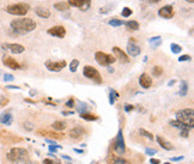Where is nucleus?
Returning a JSON list of instances; mask_svg holds the SVG:
<instances>
[{
  "label": "nucleus",
  "instance_id": "7ed1b4c3",
  "mask_svg": "<svg viewBox=\"0 0 194 164\" xmlns=\"http://www.w3.org/2000/svg\"><path fill=\"white\" fill-rule=\"evenodd\" d=\"M176 120L180 121L183 125H187L191 128H193V123H194V111L192 108H188V109H182L179 110L176 113Z\"/></svg>",
  "mask_w": 194,
  "mask_h": 164
},
{
  "label": "nucleus",
  "instance_id": "72a5a7b5",
  "mask_svg": "<svg viewBox=\"0 0 194 164\" xmlns=\"http://www.w3.org/2000/svg\"><path fill=\"white\" fill-rule=\"evenodd\" d=\"M78 66H79V61L77 60V59H73L71 64H70V71L71 72H76L77 69H78Z\"/></svg>",
  "mask_w": 194,
  "mask_h": 164
},
{
  "label": "nucleus",
  "instance_id": "680f3d73",
  "mask_svg": "<svg viewBox=\"0 0 194 164\" xmlns=\"http://www.w3.org/2000/svg\"><path fill=\"white\" fill-rule=\"evenodd\" d=\"M164 164H170V163H164Z\"/></svg>",
  "mask_w": 194,
  "mask_h": 164
},
{
  "label": "nucleus",
  "instance_id": "e433bc0d",
  "mask_svg": "<svg viewBox=\"0 0 194 164\" xmlns=\"http://www.w3.org/2000/svg\"><path fill=\"white\" fill-rule=\"evenodd\" d=\"M48 149H49V152H50V153H56V151L58 150H60L61 149V146H59V145H56V144H52V145H49V147H48Z\"/></svg>",
  "mask_w": 194,
  "mask_h": 164
},
{
  "label": "nucleus",
  "instance_id": "603ef678",
  "mask_svg": "<svg viewBox=\"0 0 194 164\" xmlns=\"http://www.w3.org/2000/svg\"><path fill=\"white\" fill-rule=\"evenodd\" d=\"M7 89H17V90H19V89H20V86H14V85H8V86H7Z\"/></svg>",
  "mask_w": 194,
  "mask_h": 164
},
{
  "label": "nucleus",
  "instance_id": "c756f323",
  "mask_svg": "<svg viewBox=\"0 0 194 164\" xmlns=\"http://www.w3.org/2000/svg\"><path fill=\"white\" fill-rule=\"evenodd\" d=\"M133 14V10L131 8V7H123L122 10H121V16L123 17V18H128V17H131Z\"/></svg>",
  "mask_w": 194,
  "mask_h": 164
},
{
  "label": "nucleus",
  "instance_id": "b1692460",
  "mask_svg": "<svg viewBox=\"0 0 194 164\" xmlns=\"http://www.w3.org/2000/svg\"><path fill=\"white\" fill-rule=\"evenodd\" d=\"M188 89H189V86H188V83L186 82V80H182V82H181V86H180V91H179V95L182 96V97L187 96Z\"/></svg>",
  "mask_w": 194,
  "mask_h": 164
},
{
  "label": "nucleus",
  "instance_id": "a18cd8bd",
  "mask_svg": "<svg viewBox=\"0 0 194 164\" xmlns=\"http://www.w3.org/2000/svg\"><path fill=\"white\" fill-rule=\"evenodd\" d=\"M134 109V107L132 105V104H125V111L126 113H129V111H132V110Z\"/></svg>",
  "mask_w": 194,
  "mask_h": 164
},
{
  "label": "nucleus",
  "instance_id": "a19ab883",
  "mask_svg": "<svg viewBox=\"0 0 194 164\" xmlns=\"http://www.w3.org/2000/svg\"><path fill=\"white\" fill-rule=\"evenodd\" d=\"M162 0H141V3H144V4H147V5H154V4H157V3H160Z\"/></svg>",
  "mask_w": 194,
  "mask_h": 164
},
{
  "label": "nucleus",
  "instance_id": "58836bf2",
  "mask_svg": "<svg viewBox=\"0 0 194 164\" xmlns=\"http://www.w3.org/2000/svg\"><path fill=\"white\" fill-rule=\"evenodd\" d=\"M4 80L5 82H13L14 77L12 74H10V73H6V74H4Z\"/></svg>",
  "mask_w": 194,
  "mask_h": 164
},
{
  "label": "nucleus",
  "instance_id": "2f4dec72",
  "mask_svg": "<svg viewBox=\"0 0 194 164\" xmlns=\"http://www.w3.org/2000/svg\"><path fill=\"white\" fill-rule=\"evenodd\" d=\"M170 50H171L173 54H180L181 50H182V47L177 43H171L170 44Z\"/></svg>",
  "mask_w": 194,
  "mask_h": 164
},
{
  "label": "nucleus",
  "instance_id": "4be33fe9",
  "mask_svg": "<svg viewBox=\"0 0 194 164\" xmlns=\"http://www.w3.org/2000/svg\"><path fill=\"white\" fill-rule=\"evenodd\" d=\"M54 8L58 10V11H60V12H65V11H67L70 8V5L67 3H65V1H59V3H55L54 4Z\"/></svg>",
  "mask_w": 194,
  "mask_h": 164
},
{
  "label": "nucleus",
  "instance_id": "052dcab7",
  "mask_svg": "<svg viewBox=\"0 0 194 164\" xmlns=\"http://www.w3.org/2000/svg\"><path fill=\"white\" fill-rule=\"evenodd\" d=\"M35 94H36V91H34V90H31V91H30V95H31V96H34Z\"/></svg>",
  "mask_w": 194,
  "mask_h": 164
},
{
  "label": "nucleus",
  "instance_id": "8fccbe9b",
  "mask_svg": "<svg viewBox=\"0 0 194 164\" xmlns=\"http://www.w3.org/2000/svg\"><path fill=\"white\" fill-rule=\"evenodd\" d=\"M107 12H108L107 7H101L100 8V13H107Z\"/></svg>",
  "mask_w": 194,
  "mask_h": 164
},
{
  "label": "nucleus",
  "instance_id": "37998d69",
  "mask_svg": "<svg viewBox=\"0 0 194 164\" xmlns=\"http://www.w3.org/2000/svg\"><path fill=\"white\" fill-rule=\"evenodd\" d=\"M65 105H66L67 108H73L74 107V100L73 98H70V100L65 103Z\"/></svg>",
  "mask_w": 194,
  "mask_h": 164
},
{
  "label": "nucleus",
  "instance_id": "20e7f679",
  "mask_svg": "<svg viewBox=\"0 0 194 164\" xmlns=\"http://www.w3.org/2000/svg\"><path fill=\"white\" fill-rule=\"evenodd\" d=\"M30 6L25 3H18V4H11L5 7V11L7 13L13 14V16H25L29 12Z\"/></svg>",
  "mask_w": 194,
  "mask_h": 164
},
{
  "label": "nucleus",
  "instance_id": "49530a36",
  "mask_svg": "<svg viewBox=\"0 0 194 164\" xmlns=\"http://www.w3.org/2000/svg\"><path fill=\"white\" fill-rule=\"evenodd\" d=\"M13 164H37V163H34V162H31V161L27 159V161H23V162H17V163H13Z\"/></svg>",
  "mask_w": 194,
  "mask_h": 164
},
{
  "label": "nucleus",
  "instance_id": "6e6d98bb",
  "mask_svg": "<svg viewBox=\"0 0 194 164\" xmlns=\"http://www.w3.org/2000/svg\"><path fill=\"white\" fill-rule=\"evenodd\" d=\"M107 67H108V72H109V73L114 72V69H113V67H109V66H107Z\"/></svg>",
  "mask_w": 194,
  "mask_h": 164
},
{
  "label": "nucleus",
  "instance_id": "4d7b16f0",
  "mask_svg": "<svg viewBox=\"0 0 194 164\" xmlns=\"http://www.w3.org/2000/svg\"><path fill=\"white\" fill-rule=\"evenodd\" d=\"M74 151H76L77 153H84V152H83V150H79V149H74Z\"/></svg>",
  "mask_w": 194,
  "mask_h": 164
},
{
  "label": "nucleus",
  "instance_id": "423d86ee",
  "mask_svg": "<svg viewBox=\"0 0 194 164\" xmlns=\"http://www.w3.org/2000/svg\"><path fill=\"white\" fill-rule=\"evenodd\" d=\"M95 60L97 61L98 65L107 67V66H110L112 64L116 61V58L114 55L107 54L104 52H96L95 53Z\"/></svg>",
  "mask_w": 194,
  "mask_h": 164
},
{
  "label": "nucleus",
  "instance_id": "aec40b11",
  "mask_svg": "<svg viewBox=\"0 0 194 164\" xmlns=\"http://www.w3.org/2000/svg\"><path fill=\"white\" fill-rule=\"evenodd\" d=\"M123 25L127 28V30H129V31H137V30H139V28H140V25H139V22L137 21H127L123 23Z\"/></svg>",
  "mask_w": 194,
  "mask_h": 164
},
{
  "label": "nucleus",
  "instance_id": "f257e3e1",
  "mask_svg": "<svg viewBox=\"0 0 194 164\" xmlns=\"http://www.w3.org/2000/svg\"><path fill=\"white\" fill-rule=\"evenodd\" d=\"M10 27L16 35H27L36 29V22L31 18H18L11 21Z\"/></svg>",
  "mask_w": 194,
  "mask_h": 164
},
{
  "label": "nucleus",
  "instance_id": "39448f33",
  "mask_svg": "<svg viewBox=\"0 0 194 164\" xmlns=\"http://www.w3.org/2000/svg\"><path fill=\"white\" fill-rule=\"evenodd\" d=\"M83 74H84L85 78L92 80V82H95L96 84H102V82H103V79H102V77H101V73L95 69V67H92V66H89V65L84 66V69H83Z\"/></svg>",
  "mask_w": 194,
  "mask_h": 164
},
{
  "label": "nucleus",
  "instance_id": "1a4fd4ad",
  "mask_svg": "<svg viewBox=\"0 0 194 164\" xmlns=\"http://www.w3.org/2000/svg\"><path fill=\"white\" fill-rule=\"evenodd\" d=\"M140 53H141V48L137 44L134 37H131L127 43V55L128 56H132V58H135V56L140 55Z\"/></svg>",
  "mask_w": 194,
  "mask_h": 164
},
{
  "label": "nucleus",
  "instance_id": "f3484780",
  "mask_svg": "<svg viewBox=\"0 0 194 164\" xmlns=\"http://www.w3.org/2000/svg\"><path fill=\"white\" fill-rule=\"evenodd\" d=\"M35 13L37 14L40 18H43V19H48L50 17V11L48 10L47 7H36L35 8Z\"/></svg>",
  "mask_w": 194,
  "mask_h": 164
},
{
  "label": "nucleus",
  "instance_id": "a878e982",
  "mask_svg": "<svg viewBox=\"0 0 194 164\" xmlns=\"http://www.w3.org/2000/svg\"><path fill=\"white\" fill-rule=\"evenodd\" d=\"M179 130H180V136L182 138L189 137V131H191V127H189V126H187V125H182Z\"/></svg>",
  "mask_w": 194,
  "mask_h": 164
},
{
  "label": "nucleus",
  "instance_id": "13d9d810",
  "mask_svg": "<svg viewBox=\"0 0 194 164\" xmlns=\"http://www.w3.org/2000/svg\"><path fill=\"white\" fill-rule=\"evenodd\" d=\"M183 1H186V3H189V4H193L194 0H183Z\"/></svg>",
  "mask_w": 194,
  "mask_h": 164
},
{
  "label": "nucleus",
  "instance_id": "5fc2aeb1",
  "mask_svg": "<svg viewBox=\"0 0 194 164\" xmlns=\"http://www.w3.org/2000/svg\"><path fill=\"white\" fill-rule=\"evenodd\" d=\"M46 141H47L49 145H52V144H55V141H53V140H49V139H46Z\"/></svg>",
  "mask_w": 194,
  "mask_h": 164
},
{
  "label": "nucleus",
  "instance_id": "de8ad7c7",
  "mask_svg": "<svg viewBox=\"0 0 194 164\" xmlns=\"http://www.w3.org/2000/svg\"><path fill=\"white\" fill-rule=\"evenodd\" d=\"M171 162H179V161H183V156H180V157H173L170 158Z\"/></svg>",
  "mask_w": 194,
  "mask_h": 164
},
{
  "label": "nucleus",
  "instance_id": "c03bdc74",
  "mask_svg": "<svg viewBox=\"0 0 194 164\" xmlns=\"http://www.w3.org/2000/svg\"><path fill=\"white\" fill-rule=\"evenodd\" d=\"M23 127H24L27 131H33L34 130V125L31 122H25L24 125H23Z\"/></svg>",
  "mask_w": 194,
  "mask_h": 164
},
{
  "label": "nucleus",
  "instance_id": "0eeeda50",
  "mask_svg": "<svg viewBox=\"0 0 194 164\" xmlns=\"http://www.w3.org/2000/svg\"><path fill=\"white\" fill-rule=\"evenodd\" d=\"M114 150L118 155L122 156L126 151V145H125V139H123V136H122V131H119L118 132V136L114 140Z\"/></svg>",
  "mask_w": 194,
  "mask_h": 164
},
{
  "label": "nucleus",
  "instance_id": "dca6fc26",
  "mask_svg": "<svg viewBox=\"0 0 194 164\" xmlns=\"http://www.w3.org/2000/svg\"><path fill=\"white\" fill-rule=\"evenodd\" d=\"M84 133H85L84 128H81V127L78 126V127H74L72 130H70V132H68V137L72 138V139H79V138H81L84 136Z\"/></svg>",
  "mask_w": 194,
  "mask_h": 164
},
{
  "label": "nucleus",
  "instance_id": "ea45409f",
  "mask_svg": "<svg viewBox=\"0 0 194 164\" xmlns=\"http://www.w3.org/2000/svg\"><path fill=\"white\" fill-rule=\"evenodd\" d=\"M43 164H60V162L58 159H45L43 161Z\"/></svg>",
  "mask_w": 194,
  "mask_h": 164
},
{
  "label": "nucleus",
  "instance_id": "4468645a",
  "mask_svg": "<svg viewBox=\"0 0 194 164\" xmlns=\"http://www.w3.org/2000/svg\"><path fill=\"white\" fill-rule=\"evenodd\" d=\"M3 64H4L6 67H8V69H22L20 65H19V62H17L13 58H11V56H4V58H3Z\"/></svg>",
  "mask_w": 194,
  "mask_h": 164
},
{
  "label": "nucleus",
  "instance_id": "cd10ccee",
  "mask_svg": "<svg viewBox=\"0 0 194 164\" xmlns=\"http://www.w3.org/2000/svg\"><path fill=\"white\" fill-rule=\"evenodd\" d=\"M119 97H120L119 92H116L115 90L112 89L110 91H109V103H110L112 105L115 103V100H116V98H119Z\"/></svg>",
  "mask_w": 194,
  "mask_h": 164
},
{
  "label": "nucleus",
  "instance_id": "2eb2a0df",
  "mask_svg": "<svg viewBox=\"0 0 194 164\" xmlns=\"http://www.w3.org/2000/svg\"><path fill=\"white\" fill-rule=\"evenodd\" d=\"M139 84L143 89H150L152 86V79L147 73H141L139 77Z\"/></svg>",
  "mask_w": 194,
  "mask_h": 164
},
{
  "label": "nucleus",
  "instance_id": "09e8293b",
  "mask_svg": "<svg viewBox=\"0 0 194 164\" xmlns=\"http://www.w3.org/2000/svg\"><path fill=\"white\" fill-rule=\"evenodd\" d=\"M150 163H151V164H160V163H161V161H160V159H155V158H151V159H150Z\"/></svg>",
  "mask_w": 194,
  "mask_h": 164
},
{
  "label": "nucleus",
  "instance_id": "4c0bfd02",
  "mask_svg": "<svg viewBox=\"0 0 194 164\" xmlns=\"http://www.w3.org/2000/svg\"><path fill=\"white\" fill-rule=\"evenodd\" d=\"M169 123H170L173 127H176V128H180L181 126L183 125V123H181L180 121H177V120H171V121H170Z\"/></svg>",
  "mask_w": 194,
  "mask_h": 164
},
{
  "label": "nucleus",
  "instance_id": "c9c22d12",
  "mask_svg": "<svg viewBox=\"0 0 194 164\" xmlns=\"http://www.w3.org/2000/svg\"><path fill=\"white\" fill-rule=\"evenodd\" d=\"M177 60H179V62L191 61V60H192V58H191V55L183 54V55H181V56H179V58H177Z\"/></svg>",
  "mask_w": 194,
  "mask_h": 164
},
{
  "label": "nucleus",
  "instance_id": "864d4df0",
  "mask_svg": "<svg viewBox=\"0 0 194 164\" xmlns=\"http://www.w3.org/2000/svg\"><path fill=\"white\" fill-rule=\"evenodd\" d=\"M175 83H176V80H175V79H173V80H170V82L168 83V86H173V85H174Z\"/></svg>",
  "mask_w": 194,
  "mask_h": 164
},
{
  "label": "nucleus",
  "instance_id": "9b49d317",
  "mask_svg": "<svg viewBox=\"0 0 194 164\" xmlns=\"http://www.w3.org/2000/svg\"><path fill=\"white\" fill-rule=\"evenodd\" d=\"M175 14V10H174V6L173 5H164V6H162L160 10H158V16L162 17V18H164V19H170V18H173Z\"/></svg>",
  "mask_w": 194,
  "mask_h": 164
},
{
  "label": "nucleus",
  "instance_id": "bf43d9fd",
  "mask_svg": "<svg viewBox=\"0 0 194 164\" xmlns=\"http://www.w3.org/2000/svg\"><path fill=\"white\" fill-rule=\"evenodd\" d=\"M62 158H64V159H67V161H71V158L68 157V156H62Z\"/></svg>",
  "mask_w": 194,
  "mask_h": 164
},
{
  "label": "nucleus",
  "instance_id": "473e14b6",
  "mask_svg": "<svg viewBox=\"0 0 194 164\" xmlns=\"http://www.w3.org/2000/svg\"><path fill=\"white\" fill-rule=\"evenodd\" d=\"M151 73H152L154 77H161L163 74V67L162 66H154Z\"/></svg>",
  "mask_w": 194,
  "mask_h": 164
},
{
  "label": "nucleus",
  "instance_id": "3c124183",
  "mask_svg": "<svg viewBox=\"0 0 194 164\" xmlns=\"http://www.w3.org/2000/svg\"><path fill=\"white\" fill-rule=\"evenodd\" d=\"M62 114H64V115H67V116H68V115H73L74 111H62Z\"/></svg>",
  "mask_w": 194,
  "mask_h": 164
},
{
  "label": "nucleus",
  "instance_id": "6e6552de",
  "mask_svg": "<svg viewBox=\"0 0 194 164\" xmlns=\"http://www.w3.org/2000/svg\"><path fill=\"white\" fill-rule=\"evenodd\" d=\"M66 66H67V62L65 60H59V61L48 60V61H46V67L50 72H60L61 69H64Z\"/></svg>",
  "mask_w": 194,
  "mask_h": 164
},
{
  "label": "nucleus",
  "instance_id": "6ab92c4d",
  "mask_svg": "<svg viewBox=\"0 0 194 164\" xmlns=\"http://www.w3.org/2000/svg\"><path fill=\"white\" fill-rule=\"evenodd\" d=\"M157 139V143L160 144V146H161L162 149H164L165 151H171V150H174V146L171 145V143H169V141H167L164 138H162V137H158L156 138Z\"/></svg>",
  "mask_w": 194,
  "mask_h": 164
},
{
  "label": "nucleus",
  "instance_id": "7c9ffc66",
  "mask_svg": "<svg viewBox=\"0 0 194 164\" xmlns=\"http://www.w3.org/2000/svg\"><path fill=\"white\" fill-rule=\"evenodd\" d=\"M87 103H81V102H78V105H77V111L79 113V114H84V113H87Z\"/></svg>",
  "mask_w": 194,
  "mask_h": 164
},
{
  "label": "nucleus",
  "instance_id": "f03ea898",
  "mask_svg": "<svg viewBox=\"0 0 194 164\" xmlns=\"http://www.w3.org/2000/svg\"><path fill=\"white\" fill-rule=\"evenodd\" d=\"M6 157L10 162L17 163V162H23V161L29 159V155H28V151L23 147H13L10 150Z\"/></svg>",
  "mask_w": 194,
  "mask_h": 164
},
{
  "label": "nucleus",
  "instance_id": "412c9836",
  "mask_svg": "<svg viewBox=\"0 0 194 164\" xmlns=\"http://www.w3.org/2000/svg\"><path fill=\"white\" fill-rule=\"evenodd\" d=\"M149 43L152 47V49H156L157 47H160L162 44V37L161 36H154L149 38Z\"/></svg>",
  "mask_w": 194,
  "mask_h": 164
},
{
  "label": "nucleus",
  "instance_id": "ddd939ff",
  "mask_svg": "<svg viewBox=\"0 0 194 164\" xmlns=\"http://www.w3.org/2000/svg\"><path fill=\"white\" fill-rule=\"evenodd\" d=\"M113 53H114V56L116 58V60H119L121 64H128V62L131 61V59H129V56L127 55L126 52H123L120 47H113Z\"/></svg>",
  "mask_w": 194,
  "mask_h": 164
},
{
  "label": "nucleus",
  "instance_id": "79ce46f5",
  "mask_svg": "<svg viewBox=\"0 0 194 164\" xmlns=\"http://www.w3.org/2000/svg\"><path fill=\"white\" fill-rule=\"evenodd\" d=\"M145 153L149 155V156H154V155L157 153V150H156V149H149V147H147L146 150H145Z\"/></svg>",
  "mask_w": 194,
  "mask_h": 164
},
{
  "label": "nucleus",
  "instance_id": "5701e85b",
  "mask_svg": "<svg viewBox=\"0 0 194 164\" xmlns=\"http://www.w3.org/2000/svg\"><path fill=\"white\" fill-rule=\"evenodd\" d=\"M81 117L83 120H85V121H97L98 120V116L97 115H95L92 113H84V114H81Z\"/></svg>",
  "mask_w": 194,
  "mask_h": 164
},
{
  "label": "nucleus",
  "instance_id": "f704fd0d",
  "mask_svg": "<svg viewBox=\"0 0 194 164\" xmlns=\"http://www.w3.org/2000/svg\"><path fill=\"white\" fill-rule=\"evenodd\" d=\"M139 133H140V136L147 138V139H150V140H152V139H154V136H152L150 132H147L146 130H144V128H140V130H139Z\"/></svg>",
  "mask_w": 194,
  "mask_h": 164
},
{
  "label": "nucleus",
  "instance_id": "a211bd4d",
  "mask_svg": "<svg viewBox=\"0 0 194 164\" xmlns=\"http://www.w3.org/2000/svg\"><path fill=\"white\" fill-rule=\"evenodd\" d=\"M13 122V117L10 113H3L0 115V123L5 125V126H11Z\"/></svg>",
  "mask_w": 194,
  "mask_h": 164
},
{
  "label": "nucleus",
  "instance_id": "f8f14e48",
  "mask_svg": "<svg viewBox=\"0 0 194 164\" xmlns=\"http://www.w3.org/2000/svg\"><path fill=\"white\" fill-rule=\"evenodd\" d=\"M47 34L54 36V37H58V38H64L66 36V29L62 25H54L48 29Z\"/></svg>",
  "mask_w": 194,
  "mask_h": 164
},
{
  "label": "nucleus",
  "instance_id": "393cba45",
  "mask_svg": "<svg viewBox=\"0 0 194 164\" xmlns=\"http://www.w3.org/2000/svg\"><path fill=\"white\" fill-rule=\"evenodd\" d=\"M85 1L87 0H67V4L70 5V6L72 7H78L79 10H81L83 5L85 4Z\"/></svg>",
  "mask_w": 194,
  "mask_h": 164
},
{
  "label": "nucleus",
  "instance_id": "c85d7f7f",
  "mask_svg": "<svg viewBox=\"0 0 194 164\" xmlns=\"http://www.w3.org/2000/svg\"><path fill=\"white\" fill-rule=\"evenodd\" d=\"M123 23L125 22L122 21V19H118V18H112V19H109V22H108V24L114 28L121 27V25H123Z\"/></svg>",
  "mask_w": 194,
  "mask_h": 164
},
{
  "label": "nucleus",
  "instance_id": "bb28decb",
  "mask_svg": "<svg viewBox=\"0 0 194 164\" xmlns=\"http://www.w3.org/2000/svg\"><path fill=\"white\" fill-rule=\"evenodd\" d=\"M52 127L55 131H62L66 128V123L64 121H55V122L52 123Z\"/></svg>",
  "mask_w": 194,
  "mask_h": 164
},
{
  "label": "nucleus",
  "instance_id": "9d476101",
  "mask_svg": "<svg viewBox=\"0 0 194 164\" xmlns=\"http://www.w3.org/2000/svg\"><path fill=\"white\" fill-rule=\"evenodd\" d=\"M1 48L4 50H10L12 54H22L25 50V47L19 43H3Z\"/></svg>",
  "mask_w": 194,
  "mask_h": 164
}]
</instances>
